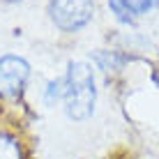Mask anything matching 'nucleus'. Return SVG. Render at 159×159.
<instances>
[{"mask_svg": "<svg viewBox=\"0 0 159 159\" xmlns=\"http://www.w3.org/2000/svg\"><path fill=\"white\" fill-rule=\"evenodd\" d=\"M30 76V65L21 56H0V97H14L23 90Z\"/></svg>", "mask_w": 159, "mask_h": 159, "instance_id": "7ed1b4c3", "label": "nucleus"}, {"mask_svg": "<svg viewBox=\"0 0 159 159\" xmlns=\"http://www.w3.org/2000/svg\"><path fill=\"white\" fill-rule=\"evenodd\" d=\"M5 2H19V0H5Z\"/></svg>", "mask_w": 159, "mask_h": 159, "instance_id": "6e6552de", "label": "nucleus"}, {"mask_svg": "<svg viewBox=\"0 0 159 159\" xmlns=\"http://www.w3.org/2000/svg\"><path fill=\"white\" fill-rule=\"evenodd\" d=\"M65 113L72 120H88L95 111L97 88H95V72L88 62H69L65 76Z\"/></svg>", "mask_w": 159, "mask_h": 159, "instance_id": "f257e3e1", "label": "nucleus"}, {"mask_svg": "<svg viewBox=\"0 0 159 159\" xmlns=\"http://www.w3.org/2000/svg\"><path fill=\"white\" fill-rule=\"evenodd\" d=\"M152 5H157V7H159V0H152Z\"/></svg>", "mask_w": 159, "mask_h": 159, "instance_id": "0eeeda50", "label": "nucleus"}, {"mask_svg": "<svg viewBox=\"0 0 159 159\" xmlns=\"http://www.w3.org/2000/svg\"><path fill=\"white\" fill-rule=\"evenodd\" d=\"M0 159H21V148L14 136L0 134Z\"/></svg>", "mask_w": 159, "mask_h": 159, "instance_id": "39448f33", "label": "nucleus"}, {"mask_svg": "<svg viewBox=\"0 0 159 159\" xmlns=\"http://www.w3.org/2000/svg\"><path fill=\"white\" fill-rule=\"evenodd\" d=\"M62 95H65V76H62V79H58V81H51V83H48L46 102H48V104H53L56 99H60Z\"/></svg>", "mask_w": 159, "mask_h": 159, "instance_id": "423d86ee", "label": "nucleus"}, {"mask_svg": "<svg viewBox=\"0 0 159 159\" xmlns=\"http://www.w3.org/2000/svg\"><path fill=\"white\" fill-rule=\"evenodd\" d=\"M95 2L92 0H51L48 16L65 32H76L92 21Z\"/></svg>", "mask_w": 159, "mask_h": 159, "instance_id": "f03ea898", "label": "nucleus"}, {"mask_svg": "<svg viewBox=\"0 0 159 159\" xmlns=\"http://www.w3.org/2000/svg\"><path fill=\"white\" fill-rule=\"evenodd\" d=\"M106 2L111 7V12L116 14V19L122 23L136 21L152 7V0H106Z\"/></svg>", "mask_w": 159, "mask_h": 159, "instance_id": "20e7f679", "label": "nucleus"}]
</instances>
